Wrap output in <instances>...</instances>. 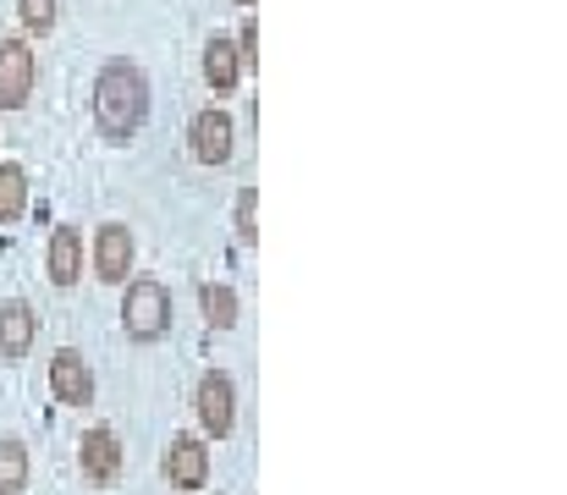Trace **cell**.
I'll return each mask as SVG.
<instances>
[{
	"label": "cell",
	"mask_w": 567,
	"mask_h": 495,
	"mask_svg": "<svg viewBox=\"0 0 567 495\" xmlns=\"http://www.w3.org/2000/svg\"><path fill=\"white\" fill-rule=\"evenodd\" d=\"M144 122H150V78H144V66L127 61V55L105 61L100 78H94V127H100V138L127 144Z\"/></svg>",
	"instance_id": "6da1fadb"
},
{
	"label": "cell",
	"mask_w": 567,
	"mask_h": 495,
	"mask_svg": "<svg viewBox=\"0 0 567 495\" xmlns=\"http://www.w3.org/2000/svg\"><path fill=\"white\" fill-rule=\"evenodd\" d=\"M28 474H33V457L17 435L0 441V495H28Z\"/></svg>",
	"instance_id": "9a60e30c"
},
{
	"label": "cell",
	"mask_w": 567,
	"mask_h": 495,
	"mask_svg": "<svg viewBox=\"0 0 567 495\" xmlns=\"http://www.w3.org/2000/svg\"><path fill=\"white\" fill-rule=\"evenodd\" d=\"M161 474L172 479V491H204L209 485V441L204 435H172L166 457H161Z\"/></svg>",
	"instance_id": "277c9868"
},
{
	"label": "cell",
	"mask_w": 567,
	"mask_h": 495,
	"mask_svg": "<svg viewBox=\"0 0 567 495\" xmlns=\"http://www.w3.org/2000/svg\"><path fill=\"white\" fill-rule=\"evenodd\" d=\"M122 463H127V452H122V441H116L111 424L83 430V441H78V468H83L89 485H116V479H122Z\"/></svg>",
	"instance_id": "5b68a950"
},
{
	"label": "cell",
	"mask_w": 567,
	"mask_h": 495,
	"mask_svg": "<svg viewBox=\"0 0 567 495\" xmlns=\"http://www.w3.org/2000/svg\"><path fill=\"white\" fill-rule=\"evenodd\" d=\"M188 144L198 165H226L231 161V144H237V127H231V116L220 105H209V111H198L188 122Z\"/></svg>",
	"instance_id": "52a82bcc"
},
{
	"label": "cell",
	"mask_w": 567,
	"mask_h": 495,
	"mask_svg": "<svg viewBox=\"0 0 567 495\" xmlns=\"http://www.w3.org/2000/svg\"><path fill=\"white\" fill-rule=\"evenodd\" d=\"M122 330H127V341H138V347H150V341H161V336L172 330V292H166V281H155V276H133V281H127Z\"/></svg>",
	"instance_id": "7a4b0ae2"
},
{
	"label": "cell",
	"mask_w": 567,
	"mask_h": 495,
	"mask_svg": "<svg viewBox=\"0 0 567 495\" xmlns=\"http://www.w3.org/2000/svg\"><path fill=\"white\" fill-rule=\"evenodd\" d=\"M33 336H39V320H33V309H28L22 298H6V303H0V358H6V363L28 358Z\"/></svg>",
	"instance_id": "8fae6325"
},
{
	"label": "cell",
	"mask_w": 567,
	"mask_h": 495,
	"mask_svg": "<svg viewBox=\"0 0 567 495\" xmlns=\"http://www.w3.org/2000/svg\"><path fill=\"white\" fill-rule=\"evenodd\" d=\"M237 6H254V0H237Z\"/></svg>",
	"instance_id": "d6986e66"
},
{
	"label": "cell",
	"mask_w": 567,
	"mask_h": 495,
	"mask_svg": "<svg viewBox=\"0 0 567 495\" xmlns=\"http://www.w3.org/2000/svg\"><path fill=\"white\" fill-rule=\"evenodd\" d=\"M50 391L66 408H89L94 402V369H89V358L78 347H55V358H50Z\"/></svg>",
	"instance_id": "9c48e42d"
},
{
	"label": "cell",
	"mask_w": 567,
	"mask_h": 495,
	"mask_svg": "<svg viewBox=\"0 0 567 495\" xmlns=\"http://www.w3.org/2000/svg\"><path fill=\"white\" fill-rule=\"evenodd\" d=\"M198 309H204V326L209 330H231L237 314H243V309H237V292H231L226 281H204V287H198Z\"/></svg>",
	"instance_id": "5bb4252c"
},
{
	"label": "cell",
	"mask_w": 567,
	"mask_h": 495,
	"mask_svg": "<svg viewBox=\"0 0 567 495\" xmlns=\"http://www.w3.org/2000/svg\"><path fill=\"white\" fill-rule=\"evenodd\" d=\"M44 270H50V281H55L61 292L83 281V231H78V226H55V231H50Z\"/></svg>",
	"instance_id": "30bf717a"
},
{
	"label": "cell",
	"mask_w": 567,
	"mask_h": 495,
	"mask_svg": "<svg viewBox=\"0 0 567 495\" xmlns=\"http://www.w3.org/2000/svg\"><path fill=\"white\" fill-rule=\"evenodd\" d=\"M237 78H243V55H237V44L231 39H209L204 44V83L215 89V94H231L237 89Z\"/></svg>",
	"instance_id": "7c38bea8"
},
{
	"label": "cell",
	"mask_w": 567,
	"mask_h": 495,
	"mask_svg": "<svg viewBox=\"0 0 567 495\" xmlns=\"http://www.w3.org/2000/svg\"><path fill=\"white\" fill-rule=\"evenodd\" d=\"M237 55H243V66H259V28H254V17L237 33Z\"/></svg>",
	"instance_id": "ac0fdd59"
},
{
	"label": "cell",
	"mask_w": 567,
	"mask_h": 495,
	"mask_svg": "<svg viewBox=\"0 0 567 495\" xmlns=\"http://www.w3.org/2000/svg\"><path fill=\"white\" fill-rule=\"evenodd\" d=\"M193 413H198L204 441H226V435L237 430V385H231V374H226V369H204V374H198Z\"/></svg>",
	"instance_id": "3957f363"
},
{
	"label": "cell",
	"mask_w": 567,
	"mask_h": 495,
	"mask_svg": "<svg viewBox=\"0 0 567 495\" xmlns=\"http://www.w3.org/2000/svg\"><path fill=\"white\" fill-rule=\"evenodd\" d=\"M39 83V61L28 39H0V111H22Z\"/></svg>",
	"instance_id": "8992f818"
},
{
	"label": "cell",
	"mask_w": 567,
	"mask_h": 495,
	"mask_svg": "<svg viewBox=\"0 0 567 495\" xmlns=\"http://www.w3.org/2000/svg\"><path fill=\"white\" fill-rule=\"evenodd\" d=\"M254 209H259V187H243V193H237V237H243V243H254V237H259Z\"/></svg>",
	"instance_id": "e0dca14e"
},
{
	"label": "cell",
	"mask_w": 567,
	"mask_h": 495,
	"mask_svg": "<svg viewBox=\"0 0 567 495\" xmlns=\"http://www.w3.org/2000/svg\"><path fill=\"white\" fill-rule=\"evenodd\" d=\"M133 254H138V243H133V231H127L122 220H105V226L94 231V276H100V281L122 287V281L133 276Z\"/></svg>",
	"instance_id": "ba28073f"
},
{
	"label": "cell",
	"mask_w": 567,
	"mask_h": 495,
	"mask_svg": "<svg viewBox=\"0 0 567 495\" xmlns=\"http://www.w3.org/2000/svg\"><path fill=\"white\" fill-rule=\"evenodd\" d=\"M28 215V171L17 161H0V226H17Z\"/></svg>",
	"instance_id": "4fadbf2b"
},
{
	"label": "cell",
	"mask_w": 567,
	"mask_h": 495,
	"mask_svg": "<svg viewBox=\"0 0 567 495\" xmlns=\"http://www.w3.org/2000/svg\"><path fill=\"white\" fill-rule=\"evenodd\" d=\"M17 17H22V28L50 33L55 28V0H17Z\"/></svg>",
	"instance_id": "2e32d148"
}]
</instances>
